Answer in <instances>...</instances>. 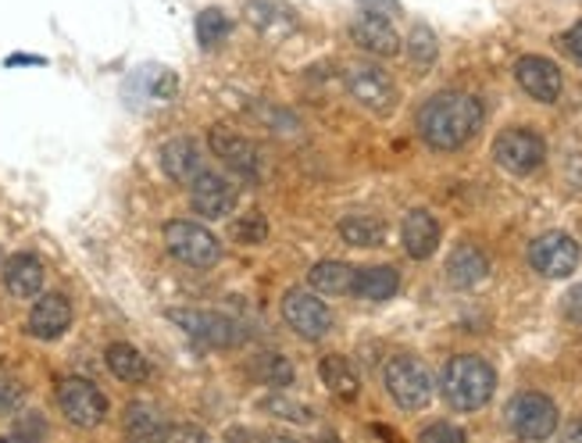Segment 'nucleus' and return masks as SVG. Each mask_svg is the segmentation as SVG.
I'll list each match as a JSON object with an SVG mask.
<instances>
[{
  "instance_id": "f257e3e1",
  "label": "nucleus",
  "mask_w": 582,
  "mask_h": 443,
  "mask_svg": "<svg viewBox=\"0 0 582 443\" xmlns=\"http://www.w3.org/2000/svg\"><path fill=\"white\" fill-rule=\"evenodd\" d=\"M482 125V104L472 93L443 90L429 97L418 111V133L432 151H458L479 133Z\"/></svg>"
},
{
  "instance_id": "f03ea898",
  "label": "nucleus",
  "mask_w": 582,
  "mask_h": 443,
  "mask_svg": "<svg viewBox=\"0 0 582 443\" xmlns=\"http://www.w3.org/2000/svg\"><path fill=\"white\" fill-rule=\"evenodd\" d=\"M440 390H443L447 404L455 411H479L493 398L497 372L476 354L450 358L447 369H443V379H440Z\"/></svg>"
},
{
  "instance_id": "7ed1b4c3",
  "label": "nucleus",
  "mask_w": 582,
  "mask_h": 443,
  "mask_svg": "<svg viewBox=\"0 0 582 443\" xmlns=\"http://www.w3.org/2000/svg\"><path fill=\"white\" fill-rule=\"evenodd\" d=\"M165 247L175 261L190 268H212L222 258V244L212 229H204L201 222L190 218H172L165 226Z\"/></svg>"
},
{
  "instance_id": "20e7f679",
  "label": "nucleus",
  "mask_w": 582,
  "mask_h": 443,
  "mask_svg": "<svg viewBox=\"0 0 582 443\" xmlns=\"http://www.w3.org/2000/svg\"><path fill=\"white\" fill-rule=\"evenodd\" d=\"M382 383L404 411H418L432 401V375L422 361L411 358V354L394 358L382 372Z\"/></svg>"
},
{
  "instance_id": "39448f33",
  "label": "nucleus",
  "mask_w": 582,
  "mask_h": 443,
  "mask_svg": "<svg viewBox=\"0 0 582 443\" xmlns=\"http://www.w3.org/2000/svg\"><path fill=\"white\" fill-rule=\"evenodd\" d=\"M58 404L64 411V419L79 425V430H93V425H101L108 415V398L90 379H79V375H69L58 383Z\"/></svg>"
},
{
  "instance_id": "423d86ee",
  "label": "nucleus",
  "mask_w": 582,
  "mask_h": 443,
  "mask_svg": "<svg viewBox=\"0 0 582 443\" xmlns=\"http://www.w3.org/2000/svg\"><path fill=\"white\" fill-rule=\"evenodd\" d=\"M493 157H497L500 168L511 172V176H529V172H537L543 165L547 144H543L540 133L522 130V125H519V130H504L497 136Z\"/></svg>"
},
{
  "instance_id": "0eeeda50",
  "label": "nucleus",
  "mask_w": 582,
  "mask_h": 443,
  "mask_svg": "<svg viewBox=\"0 0 582 443\" xmlns=\"http://www.w3.org/2000/svg\"><path fill=\"white\" fill-rule=\"evenodd\" d=\"M344 86L354 101L368 107L371 115H390L397 104V86L379 65H350L344 75Z\"/></svg>"
},
{
  "instance_id": "6e6552de",
  "label": "nucleus",
  "mask_w": 582,
  "mask_h": 443,
  "mask_svg": "<svg viewBox=\"0 0 582 443\" xmlns=\"http://www.w3.org/2000/svg\"><path fill=\"white\" fill-rule=\"evenodd\" d=\"M283 319L304 340H321L333 329V311L326 308V300H318L315 293H307L304 287L286 290V297H283Z\"/></svg>"
},
{
  "instance_id": "1a4fd4ad",
  "label": "nucleus",
  "mask_w": 582,
  "mask_h": 443,
  "mask_svg": "<svg viewBox=\"0 0 582 443\" xmlns=\"http://www.w3.org/2000/svg\"><path fill=\"white\" fill-rule=\"evenodd\" d=\"M508 425L522 440H547L558 430V408L543 393H519L508 404Z\"/></svg>"
},
{
  "instance_id": "9d476101",
  "label": "nucleus",
  "mask_w": 582,
  "mask_h": 443,
  "mask_svg": "<svg viewBox=\"0 0 582 443\" xmlns=\"http://www.w3.org/2000/svg\"><path fill=\"white\" fill-rule=\"evenodd\" d=\"M529 265L547 279H564L579 265V244L569 233H543L529 244Z\"/></svg>"
},
{
  "instance_id": "9b49d317",
  "label": "nucleus",
  "mask_w": 582,
  "mask_h": 443,
  "mask_svg": "<svg viewBox=\"0 0 582 443\" xmlns=\"http://www.w3.org/2000/svg\"><path fill=\"white\" fill-rule=\"evenodd\" d=\"M169 319L180 326L186 337L201 340L204 347H239L244 343V329H239L233 319L215 311H169Z\"/></svg>"
},
{
  "instance_id": "f8f14e48",
  "label": "nucleus",
  "mask_w": 582,
  "mask_h": 443,
  "mask_svg": "<svg viewBox=\"0 0 582 443\" xmlns=\"http://www.w3.org/2000/svg\"><path fill=\"white\" fill-rule=\"evenodd\" d=\"M190 204H193V212L204 215V218H225V215L236 212L239 189L225 176H218V172L204 168L201 176L190 183Z\"/></svg>"
},
{
  "instance_id": "ddd939ff",
  "label": "nucleus",
  "mask_w": 582,
  "mask_h": 443,
  "mask_svg": "<svg viewBox=\"0 0 582 443\" xmlns=\"http://www.w3.org/2000/svg\"><path fill=\"white\" fill-rule=\"evenodd\" d=\"M514 79H519V86L529 93L532 101L554 104L561 97V69L554 65L551 58H540V54L519 58L514 61Z\"/></svg>"
},
{
  "instance_id": "4468645a",
  "label": "nucleus",
  "mask_w": 582,
  "mask_h": 443,
  "mask_svg": "<svg viewBox=\"0 0 582 443\" xmlns=\"http://www.w3.org/2000/svg\"><path fill=\"white\" fill-rule=\"evenodd\" d=\"M212 151H215V157H222L225 168H233L236 176H244L247 183L262 179V151H257V144H251L247 136L212 133Z\"/></svg>"
},
{
  "instance_id": "2eb2a0df",
  "label": "nucleus",
  "mask_w": 582,
  "mask_h": 443,
  "mask_svg": "<svg viewBox=\"0 0 582 443\" xmlns=\"http://www.w3.org/2000/svg\"><path fill=\"white\" fill-rule=\"evenodd\" d=\"M350 40L361 47V51L376 54V58H394L400 51V37L390 25V19H382L379 11H365L361 19H354L350 25Z\"/></svg>"
},
{
  "instance_id": "dca6fc26",
  "label": "nucleus",
  "mask_w": 582,
  "mask_h": 443,
  "mask_svg": "<svg viewBox=\"0 0 582 443\" xmlns=\"http://www.w3.org/2000/svg\"><path fill=\"white\" fill-rule=\"evenodd\" d=\"M72 326V305L64 293H37V305L29 311V332L40 340H58Z\"/></svg>"
},
{
  "instance_id": "f3484780",
  "label": "nucleus",
  "mask_w": 582,
  "mask_h": 443,
  "mask_svg": "<svg viewBox=\"0 0 582 443\" xmlns=\"http://www.w3.org/2000/svg\"><path fill=\"white\" fill-rule=\"evenodd\" d=\"M157 162H161V172H165L172 183H183V186H190L204 172L201 147L193 144V140H169V144L161 147Z\"/></svg>"
},
{
  "instance_id": "a211bd4d",
  "label": "nucleus",
  "mask_w": 582,
  "mask_h": 443,
  "mask_svg": "<svg viewBox=\"0 0 582 443\" xmlns=\"http://www.w3.org/2000/svg\"><path fill=\"white\" fill-rule=\"evenodd\" d=\"M490 276V261L487 255L476 247V244H461L455 247V255L447 258V279H450V287H458V290H472L479 287L482 279Z\"/></svg>"
},
{
  "instance_id": "6ab92c4d",
  "label": "nucleus",
  "mask_w": 582,
  "mask_h": 443,
  "mask_svg": "<svg viewBox=\"0 0 582 443\" xmlns=\"http://www.w3.org/2000/svg\"><path fill=\"white\" fill-rule=\"evenodd\" d=\"M400 240H404V250H408L415 261H426L432 250L440 247V222H436L429 212H411L400 226Z\"/></svg>"
},
{
  "instance_id": "aec40b11",
  "label": "nucleus",
  "mask_w": 582,
  "mask_h": 443,
  "mask_svg": "<svg viewBox=\"0 0 582 443\" xmlns=\"http://www.w3.org/2000/svg\"><path fill=\"white\" fill-rule=\"evenodd\" d=\"M4 287H8L11 297H22V300L37 297L43 290V265H40V258H32V255L8 258V265H4Z\"/></svg>"
},
{
  "instance_id": "412c9836",
  "label": "nucleus",
  "mask_w": 582,
  "mask_h": 443,
  "mask_svg": "<svg viewBox=\"0 0 582 443\" xmlns=\"http://www.w3.org/2000/svg\"><path fill=\"white\" fill-rule=\"evenodd\" d=\"M354 276H358V268H350L347 261H318L312 265V272H307V282L318 290V293H329V297H339V293H350L354 290Z\"/></svg>"
},
{
  "instance_id": "4be33fe9",
  "label": "nucleus",
  "mask_w": 582,
  "mask_h": 443,
  "mask_svg": "<svg viewBox=\"0 0 582 443\" xmlns=\"http://www.w3.org/2000/svg\"><path fill=\"white\" fill-rule=\"evenodd\" d=\"M397 290H400V276L390 265L361 268V272L354 276V293H358L361 300H390Z\"/></svg>"
},
{
  "instance_id": "5701e85b",
  "label": "nucleus",
  "mask_w": 582,
  "mask_h": 443,
  "mask_svg": "<svg viewBox=\"0 0 582 443\" xmlns=\"http://www.w3.org/2000/svg\"><path fill=\"white\" fill-rule=\"evenodd\" d=\"M108 369L115 372L122 383H143L147 379V358H143L133 343H111L108 347Z\"/></svg>"
},
{
  "instance_id": "b1692460",
  "label": "nucleus",
  "mask_w": 582,
  "mask_h": 443,
  "mask_svg": "<svg viewBox=\"0 0 582 443\" xmlns=\"http://www.w3.org/2000/svg\"><path fill=\"white\" fill-rule=\"evenodd\" d=\"M339 236L350 247H379L386 240V226L376 215H347L339 222Z\"/></svg>"
},
{
  "instance_id": "393cba45",
  "label": "nucleus",
  "mask_w": 582,
  "mask_h": 443,
  "mask_svg": "<svg viewBox=\"0 0 582 443\" xmlns=\"http://www.w3.org/2000/svg\"><path fill=\"white\" fill-rule=\"evenodd\" d=\"M318 372H321V383H326L336 393V398H344V401L358 398V375H354V369L347 365L344 358H336V354L321 358Z\"/></svg>"
},
{
  "instance_id": "a878e982",
  "label": "nucleus",
  "mask_w": 582,
  "mask_h": 443,
  "mask_svg": "<svg viewBox=\"0 0 582 443\" xmlns=\"http://www.w3.org/2000/svg\"><path fill=\"white\" fill-rule=\"evenodd\" d=\"M125 430L133 433V436H140V440H157L165 425H161L157 411L151 404H129V411H125Z\"/></svg>"
},
{
  "instance_id": "bb28decb",
  "label": "nucleus",
  "mask_w": 582,
  "mask_h": 443,
  "mask_svg": "<svg viewBox=\"0 0 582 443\" xmlns=\"http://www.w3.org/2000/svg\"><path fill=\"white\" fill-rule=\"evenodd\" d=\"M225 37H229V19L218 8H207L197 14V40L201 47H218Z\"/></svg>"
},
{
  "instance_id": "cd10ccee",
  "label": "nucleus",
  "mask_w": 582,
  "mask_h": 443,
  "mask_svg": "<svg viewBox=\"0 0 582 443\" xmlns=\"http://www.w3.org/2000/svg\"><path fill=\"white\" fill-rule=\"evenodd\" d=\"M257 379L265 387H289L294 383V365L283 354H262L257 358Z\"/></svg>"
},
{
  "instance_id": "c85d7f7f",
  "label": "nucleus",
  "mask_w": 582,
  "mask_h": 443,
  "mask_svg": "<svg viewBox=\"0 0 582 443\" xmlns=\"http://www.w3.org/2000/svg\"><path fill=\"white\" fill-rule=\"evenodd\" d=\"M408 54H411V61L415 65H432L436 61V54H440V47H436V37H432V29H426V25H418L415 33L408 37Z\"/></svg>"
},
{
  "instance_id": "c756f323",
  "label": "nucleus",
  "mask_w": 582,
  "mask_h": 443,
  "mask_svg": "<svg viewBox=\"0 0 582 443\" xmlns=\"http://www.w3.org/2000/svg\"><path fill=\"white\" fill-rule=\"evenodd\" d=\"M233 236H236L239 244H251V247L265 244L268 240V218L262 212H251V215H244L233 226Z\"/></svg>"
},
{
  "instance_id": "7c9ffc66",
  "label": "nucleus",
  "mask_w": 582,
  "mask_h": 443,
  "mask_svg": "<svg viewBox=\"0 0 582 443\" xmlns=\"http://www.w3.org/2000/svg\"><path fill=\"white\" fill-rule=\"evenodd\" d=\"M265 411H276V415L294 419V422H307V419H312V411L300 408V404H289L286 398H268V401H265Z\"/></svg>"
},
{
  "instance_id": "2f4dec72",
  "label": "nucleus",
  "mask_w": 582,
  "mask_h": 443,
  "mask_svg": "<svg viewBox=\"0 0 582 443\" xmlns=\"http://www.w3.org/2000/svg\"><path fill=\"white\" fill-rule=\"evenodd\" d=\"M422 440L426 443H432V440H455V443H461L464 440V430H458V425H447V422H436V425H429V430H422Z\"/></svg>"
},
{
  "instance_id": "473e14b6",
  "label": "nucleus",
  "mask_w": 582,
  "mask_h": 443,
  "mask_svg": "<svg viewBox=\"0 0 582 443\" xmlns=\"http://www.w3.org/2000/svg\"><path fill=\"white\" fill-rule=\"evenodd\" d=\"M161 440H207V433L197 430V425H165Z\"/></svg>"
},
{
  "instance_id": "72a5a7b5",
  "label": "nucleus",
  "mask_w": 582,
  "mask_h": 443,
  "mask_svg": "<svg viewBox=\"0 0 582 443\" xmlns=\"http://www.w3.org/2000/svg\"><path fill=\"white\" fill-rule=\"evenodd\" d=\"M561 43H564V51H569V54L582 58V22H575L569 33L561 37Z\"/></svg>"
},
{
  "instance_id": "f704fd0d",
  "label": "nucleus",
  "mask_w": 582,
  "mask_h": 443,
  "mask_svg": "<svg viewBox=\"0 0 582 443\" xmlns=\"http://www.w3.org/2000/svg\"><path fill=\"white\" fill-rule=\"evenodd\" d=\"M11 436H47V425L40 422V419H29V422H22V425H14V433Z\"/></svg>"
},
{
  "instance_id": "c9c22d12",
  "label": "nucleus",
  "mask_w": 582,
  "mask_h": 443,
  "mask_svg": "<svg viewBox=\"0 0 582 443\" xmlns=\"http://www.w3.org/2000/svg\"><path fill=\"white\" fill-rule=\"evenodd\" d=\"M569 319L582 326V282L569 293Z\"/></svg>"
},
{
  "instance_id": "e433bc0d",
  "label": "nucleus",
  "mask_w": 582,
  "mask_h": 443,
  "mask_svg": "<svg viewBox=\"0 0 582 443\" xmlns=\"http://www.w3.org/2000/svg\"><path fill=\"white\" fill-rule=\"evenodd\" d=\"M19 401H22V393H0V411H11Z\"/></svg>"
},
{
  "instance_id": "4c0bfd02",
  "label": "nucleus",
  "mask_w": 582,
  "mask_h": 443,
  "mask_svg": "<svg viewBox=\"0 0 582 443\" xmlns=\"http://www.w3.org/2000/svg\"><path fill=\"white\" fill-rule=\"evenodd\" d=\"M365 4H371V11H379V8L390 11V8H397V0H365ZM379 14H382V11H379Z\"/></svg>"
},
{
  "instance_id": "58836bf2",
  "label": "nucleus",
  "mask_w": 582,
  "mask_h": 443,
  "mask_svg": "<svg viewBox=\"0 0 582 443\" xmlns=\"http://www.w3.org/2000/svg\"><path fill=\"white\" fill-rule=\"evenodd\" d=\"M564 436H569V440H582V422H572L569 433H564Z\"/></svg>"
}]
</instances>
